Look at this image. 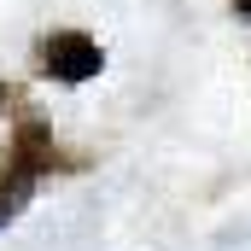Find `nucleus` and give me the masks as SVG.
Wrapping results in <instances>:
<instances>
[{"label":"nucleus","mask_w":251,"mask_h":251,"mask_svg":"<svg viewBox=\"0 0 251 251\" xmlns=\"http://www.w3.org/2000/svg\"><path fill=\"white\" fill-rule=\"evenodd\" d=\"M24 193H29V176H18L12 187H0V222H6V216H12V210L24 204Z\"/></svg>","instance_id":"f03ea898"},{"label":"nucleus","mask_w":251,"mask_h":251,"mask_svg":"<svg viewBox=\"0 0 251 251\" xmlns=\"http://www.w3.org/2000/svg\"><path fill=\"white\" fill-rule=\"evenodd\" d=\"M234 12H240V18H246V24H251V0H234Z\"/></svg>","instance_id":"7ed1b4c3"},{"label":"nucleus","mask_w":251,"mask_h":251,"mask_svg":"<svg viewBox=\"0 0 251 251\" xmlns=\"http://www.w3.org/2000/svg\"><path fill=\"white\" fill-rule=\"evenodd\" d=\"M41 64H47V76H53V82H88V76H100L105 53H100V41H94V35L64 29V35H53V41L41 47Z\"/></svg>","instance_id":"f257e3e1"}]
</instances>
